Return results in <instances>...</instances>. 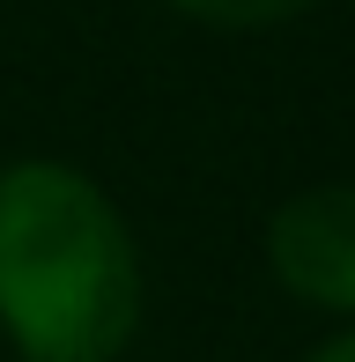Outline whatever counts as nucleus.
I'll return each instance as SVG.
<instances>
[{
  "mask_svg": "<svg viewBox=\"0 0 355 362\" xmlns=\"http://www.w3.org/2000/svg\"><path fill=\"white\" fill-rule=\"evenodd\" d=\"M267 259L289 296L326 310H355V185H318L274 215Z\"/></svg>",
  "mask_w": 355,
  "mask_h": 362,
  "instance_id": "nucleus-2",
  "label": "nucleus"
},
{
  "mask_svg": "<svg viewBox=\"0 0 355 362\" xmlns=\"http://www.w3.org/2000/svg\"><path fill=\"white\" fill-rule=\"evenodd\" d=\"M311 362H355V333H341V340H326Z\"/></svg>",
  "mask_w": 355,
  "mask_h": 362,
  "instance_id": "nucleus-4",
  "label": "nucleus"
},
{
  "mask_svg": "<svg viewBox=\"0 0 355 362\" xmlns=\"http://www.w3.org/2000/svg\"><path fill=\"white\" fill-rule=\"evenodd\" d=\"M170 8L200 15V23H222V30H252V23H281V15L311 8V0H170Z\"/></svg>",
  "mask_w": 355,
  "mask_h": 362,
  "instance_id": "nucleus-3",
  "label": "nucleus"
},
{
  "mask_svg": "<svg viewBox=\"0 0 355 362\" xmlns=\"http://www.w3.org/2000/svg\"><path fill=\"white\" fill-rule=\"evenodd\" d=\"M141 318V267L119 207L67 163L0 170V325L23 362H111Z\"/></svg>",
  "mask_w": 355,
  "mask_h": 362,
  "instance_id": "nucleus-1",
  "label": "nucleus"
}]
</instances>
